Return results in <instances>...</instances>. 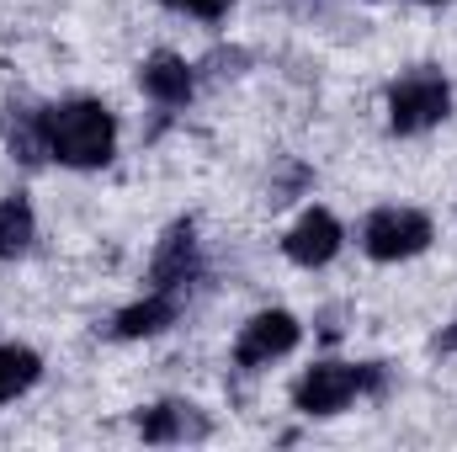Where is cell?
<instances>
[{
  "label": "cell",
  "mask_w": 457,
  "mask_h": 452,
  "mask_svg": "<svg viewBox=\"0 0 457 452\" xmlns=\"http://www.w3.org/2000/svg\"><path fill=\"white\" fill-rule=\"evenodd\" d=\"M431 245V219L415 208H378L361 224V250L372 261H410Z\"/></svg>",
  "instance_id": "obj_4"
},
{
  "label": "cell",
  "mask_w": 457,
  "mask_h": 452,
  "mask_svg": "<svg viewBox=\"0 0 457 452\" xmlns=\"http://www.w3.org/2000/svg\"><path fill=\"white\" fill-rule=\"evenodd\" d=\"M356 394H383V362L345 367V362H320L293 383V405L303 415H336Z\"/></svg>",
  "instance_id": "obj_2"
},
{
  "label": "cell",
  "mask_w": 457,
  "mask_h": 452,
  "mask_svg": "<svg viewBox=\"0 0 457 452\" xmlns=\"http://www.w3.org/2000/svg\"><path fill=\"white\" fill-rule=\"evenodd\" d=\"M138 437L144 442H203L208 437V415L187 399H165L138 410Z\"/></svg>",
  "instance_id": "obj_8"
},
{
  "label": "cell",
  "mask_w": 457,
  "mask_h": 452,
  "mask_svg": "<svg viewBox=\"0 0 457 452\" xmlns=\"http://www.w3.org/2000/svg\"><path fill=\"white\" fill-rule=\"evenodd\" d=\"M298 320L293 314H282V309H266V314H255L245 331H239V340H234V362L239 367H271L277 356H287L293 346H298Z\"/></svg>",
  "instance_id": "obj_5"
},
{
  "label": "cell",
  "mask_w": 457,
  "mask_h": 452,
  "mask_svg": "<svg viewBox=\"0 0 457 452\" xmlns=\"http://www.w3.org/2000/svg\"><path fill=\"white\" fill-rule=\"evenodd\" d=\"M436 351H457V320L442 331V336H436Z\"/></svg>",
  "instance_id": "obj_15"
},
{
  "label": "cell",
  "mask_w": 457,
  "mask_h": 452,
  "mask_svg": "<svg viewBox=\"0 0 457 452\" xmlns=\"http://www.w3.org/2000/svg\"><path fill=\"white\" fill-rule=\"evenodd\" d=\"M197 224L192 219H181V224L165 229V239H160V250H154V266H149V282H154V293H181L192 277H197Z\"/></svg>",
  "instance_id": "obj_6"
},
{
  "label": "cell",
  "mask_w": 457,
  "mask_h": 452,
  "mask_svg": "<svg viewBox=\"0 0 457 452\" xmlns=\"http://www.w3.org/2000/svg\"><path fill=\"white\" fill-rule=\"evenodd\" d=\"M43 144L59 165H75V171H96L107 165L117 149V122L102 102H59V107H43Z\"/></svg>",
  "instance_id": "obj_1"
},
{
  "label": "cell",
  "mask_w": 457,
  "mask_h": 452,
  "mask_svg": "<svg viewBox=\"0 0 457 452\" xmlns=\"http://www.w3.org/2000/svg\"><path fill=\"white\" fill-rule=\"evenodd\" d=\"M176 309H181V298H176V293H149V298H138V304H128V309L117 314L112 336L117 340L160 336V331H170V325H176Z\"/></svg>",
  "instance_id": "obj_10"
},
{
  "label": "cell",
  "mask_w": 457,
  "mask_h": 452,
  "mask_svg": "<svg viewBox=\"0 0 457 452\" xmlns=\"http://www.w3.org/2000/svg\"><path fill=\"white\" fill-rule=\"evenodd\" d=\"M5 144H11V155H16L21 165H37V160L48 155V144H43V113L11 107V113H5Z\"/></svg>",
  "instance_id": "obj_11"
},
{
  "label": "cell",
  "mask_w": 457,
  "mask_h": 452,
  "mask_svg": "<svg viewBox=\"0 0 457 452\" xmlns=\"http://www.w3.org/2000/svg\"><path fill=\"white\" fill-rule=\"evenodd\" d=\"M420 5H442V0H420Z\"/></svg>",
  "instance_id": "obj_16"
},
{
  "label": "cell",
  "mask_w": 457,
  "mask_h": 452,
  "mask_svg": "<svg viewBox=\"0 0 457 452\" xmlns=\"http://www.w3.org/2000/svg\"><path fill=\"white\" fill-rule=\"evenodd\" d=\"M282 250H287L293 266H325V261H336V250H341V224H336V213L309 208L298 224L287 229Z\"/></svg>",
  "instance_id": "obj_7"
},
{
  "label": "cell",
  "mask_w": 457,
  "mask_h": 452,
  "mask_svg": "<svg viewBox=\"0 0 457 452\" xmlns=\"http://www.w3.org/2000/svg\"><path fill=\"white\" fill-rule=\"evenodd\" d=\"M37 372H43L37 351H27V346H0V405L16 399V394H27V389L37 383Z\"/></svg>",
  "instance_id": "obj_12"
},
{
  "label": "cell",
  "mask_w": 457,
  "mask_h": 452,
  "mask_svg": "<svg viewBox=\"0 0 457 452\" xmlns=\"http://www.w3.org/2000/svg\"><path fill=\"white\" fill-rule=\"evenodd\" d=\"M165 5H176V11H192V16H203V21H219L234 0H165Z\"/></svg>",
  "instance_id": "obj_14"
},
{
  "label": "cell",
  "mask_w": 457,
  "mask_h": 452,
  "mask_svg": "<svg viewBox=\"0 0 457 452\" xmlns=\"http://www.w3.org/2000/svg\"><path fill=\"white\" fill-rule=\"evenodd\" d=\"M32 234H37L32 208H27L21 197H5V203H0V261H16V255L32 245Z\"/></svg>",
  "instance_id": "obj_13"
},
{
  "label": "cell",
  "mask_w": 457,
  "mask_h": 452,
  "mask_svg": "<svg viewBox=\"0 0 457 452\" xmlns=\"http://www.w3.org/2000/svg\"><path fill=\"white\" fill-rule=\"evenodd\" d=\"M138 86H144V96L160 102V107H187L197 75H192L187 59H176V54H154V59L138 70Z\"/></svg>",
  "instance_id": "obj_9"
},
{
  "label": "cell",
  "mask_w": 457,
  "mask_h": 452,
  "mask_svg": "<svg viewBox=\"0 0 457 452\" xmlns=\"http://www.w3.org/2000/svg\"><path fill=\"white\" fill-rule=\"evenodd\" d=\"M453 113V91L436 70H410L388 86V128L394 133H426Z\"/></svg>",
  "instance_id": "obj_3"
}]
</instances>
